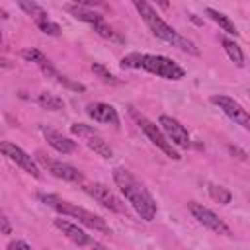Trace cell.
<instances>
[{
    "label": "cell",
    "instance_id": "obj_31",
    "mask_svg": "<svg viewBox=\"0 0 250 250\" xmlns=\"http://www.w3.org/2000/svg\"><path fill=\"white\" fill-rule=\"evenodd\" d=\"M92 250H104V246H100V244H94V248Z\"/></svg>",
    "mask_w": 250,
    "mask_h": 250
},
{
    "label": "cell",
    "instance_id": "obj_18",
    "mask_svg": "<svg viewBox=\"0 0 250 250\" xmlns=\"http://www.w3.org/2000/svg\"><path fill=\"white\" fill-rule=\"evenodd\" d=\"M221 45H223L225 53L229 55V59H230L238 68H242V66H244V55H242V49L238 47V43H236L234 39H230V37H221Z\"/></svg>",
    "mask_w": 250,
    "mask_h": 250
},
{
    "label": "cell",
    "instance_id": "obj_20",
    "mask_svg": "<svg viewBox=\"0 0 250 250\" xmlns=\"http://www.w3.org/2000/svg\"><path fill=\"white\" fill-rule=\"evenodd\" d=\"M207 191H209L211 199H213V201H217V203H221V205H227V203H230V201H232V193H230L227 188H223V186L209 184Z\"/></svg>",
    "mask_w": 250,
    "mask_h": 250
},
{
    "label": "cell",
    "instance_id": "obj_9",
    "mask_svg": "<svg viewBox=\"0 0 250 250\" xmlns=\"http://www.w3.org/2000/svg\"><path fill=\"white\" fill-rule=\"evenodd\" d=\"M0 150H2V154L8 156L14 164H18L23 172H27V174L33 176V178H41V170H39L37 162H35L23 148H20L18 145H14V143H10V141H2V143H0Z\"/></svg>",
    "mask_w": 250,
    "mask_h": 250
},
{
    "label": "cell",
    "instance_id": "obj_16",
    "mask_svg": "<svg viewBox=\"0 0 250 250\" xmlns=\"http://www.w3.org/2000/svg\"><path fill=\"white\" fill-rule=\"evenodd\" d=\"M64 10L70 12L76 20L86 21V23H90V25H98V23L104 21V16H102V14H98V12H94V10L86 8V6H82V4H78V2H76V4H66Z\"/></svg>",
    "mask_w": 250,
    "mask_h": 250
},
{
    "label": "cell",
    "instance_id": "obj_1",
    "mask_svg": "<svg viewBox=\"0 0 250 250\" xmlns=\"http://www.w3.org/2000/svg\"><path fill=\"white\" fill-rule=\"evenodd\" d=\"M113 182L117 184L119 191L125 195V199L131 203V207L137 211V215L150 223L156 217V201L150 195V191L145 188V184L135 178L127 168H113Z\"/></svg>",
    "mask_w": 250,
    "mask_h": 250
},
{
    "label": "cell",
    "instance_id": "obj_19",
    "mask_svg": "<svg viewBox=\"0 0 250 250\" xmlns=\"http://www.w3.org/2000/svg\"><path fill=\"white\" fill-rule=\"evenodd\" d=\"M37 104H39L41 107L49 109V111H61V109H64L62 98H59V96H55V94H47V92H43V94L37 96Z\"/></svg>",
    "mask_w": 250,
    "mask_h": 250
},
{
    "label": "cell",
    "instance_id": "obj_23",
    "mask_svg": "<svg viewBox=\"0 0 250 250\" xmlns=\"http://www.w3.org/2000/svg\"><path fill=\"white\" fill-rule=\"evenodd\" d=\"M92 72L102 80V82H105V84H121V80L117 78V76H113L104 64H100V62H94L92 64Z\"/></svg>",
    "mask_w": 250,
    "mask_h": 250
},
{
    "label": "cell",
    "instance_id": "obj_22",
    "mask_svg": "<svg viewBox=\"0 0 250 250\" xmlns=\"http://www.w3.org/2000/svg\"><path fill=\"white\" fill-rule=\"evenodd\" d=\"M18 6L27 14V16H31L33 18V21L35 20H41V18H47L49 14L39 6V4H35V2H25V0H18Z\"/></svg>",
    "mask_w": 250,
    "mask_h": 250
},
{
    "label": "cell",
    "instance_id": "obj_8",
    "mask_svg": "<svg viewBox=\"0 0 250 250\" xmlns=\"http://www.w3.org/2000/svg\"><path fill=\"white\" fill-rule=\"evenodd\" d=\"M211 104H215L227 117H230V119H232L234 123H238L242 129L250 131V113H248L238 102H234V100L229 98V96L215 94V96H211Z\"/></svg>",
    "mask_w": 250,
    "mask_h": 250
},
{
    "label": "cell",
    "instance_id": "obj_24",
    "mask_svg": "<svg viewBox=\"0 0 250 250\" xmlns=\"http://www.w3.org/2000/svg\"><path fill=\"white\" fill-rule=\"evenodd\" d=\"M35 25L39 27V31H43L45 35H61V25L59 23H55V21H51L49 20V16L47 18H41V20H35Z\"/></svg>",
    "mask_w": 250,
    "mask_h": 250
},
{
    "label": "cell",
    "instance_id": "obj_10",
    "mask_svg": "<svg viewBox=\"0 0 250 250\" xmlns=\"http://www.w3.org/2000/svg\"><path fill=\"white\" fill-rule=\"evenodd\" d=\"M37 162H39L43 168H47V172H49L51 176H55V178H59V180L74 182V184H78V182L84 180V176H82V172H80L78 168H74V166H70V164H66V162H62V160H53V158H49V156L37 152Z\"/></svg>",
    "mask_w": 250,
    "mask_h": 250
},
{
    "label": "cell",
    "instance_id": "obj_7",
    "mask_svg": "<svg viewBox=\"0 0 250 250\" xmlns=\"http://www.w3.org/2000/svg\"><path fill=\"white\" fill-rule=\"evenodd\" d=\"M90 197H94L102 207L113 211V213H119V215H125L127 209H125V203H121V199L105 186V184H100V182H94V184H84L82 188Z\"/></svg>",
    "mask_w": 250,
    "mask_h": 250
},
{
    "label": "cell",
    "instance_id": "obj_26",
    "mask_svg": "<svg viewBox=\"0 0 250 250\" xmlns=\"http://www.w3.org/2000/svg\"><path fill=\"white\" fill-rule=\"evenodd\" d=\"M94 31L100 35V37H104V39H113V41H121V37L117 35V31L111 27V25H107L105 21H102V23H98V25H94Z\"/></svg>",
    "mask_w": 250,
    "mask_h": 250
},
{
    "label": "cell",
    "instance_id": "obj_2",
    "mask_svg": "<svg viewBox=\"0 0 250 250\" xmlns=\"http://www.w3.org/2000/svg\"><path fill=\"white\" fill-rule=\"evenodd\" d=\"M133 6L137 8V12L141 14V18L145 20V23L148 25V29L152 31L154 37L166 41V43L172 45V47H178V49L184 51V53H189V55H195V57L199 55L197 45H195L191 39H188V37H184L182 33H178L174 27H170V25L158 16V12H156L148 2H145V0H135Z\"/></svg>",
    "mask_w": 250,
    "mask_h": 250
},
{
    "label": "cell",
    "instance_id": "obj_30",
    "mask_svg": "<svg viewBox=\"0 0 250 250\" xmlns=\"http://www.w3.org/2000/svg\"><path fill=\"white\" fill-rule=\"evenodd\" d=\"M0 223H2V234H10V232H12V229H10V223H8L6 215H2V217H0Z\"/></svg>",
    "mask_w": 250,
    "mask_h": 250
},
{
    "label": "cell",
    "instance_id": "obj_21",
    "mask_svg": "<svg viewBox=\"0 0 250 250\" xmlns=\"http://www.w3.org/2000/svg\"><path fill=\"white\" fill-rule=\"evenodd\" d=\"M51 78H53L55 82H59L61 86H64V88L72 90V92H86V86H84V84H80V82H76V80H72V78H68V76L61 74L59 70H55V72L51 74Z\"/></svg>",
    "mask_w": 250,
    "mask_h": 250
},
{
    "label": "cell",
    "instance_id": "obj_5",
    "mask_svg": "<svg viewBox=\"0 0 250 250\" xmlns=\"http://www.w3.org/2000/svg\"><path fill=\"white\" fill-rule=\"evenodd\" d=\"M141 68L166 80H180L186 76V70L164 55H143Z\"/></svg>",
    "mask_w": 250,
    "mask_h": 250
},
{
    "label": "cell",
    "instance_id": "obj_11",
    "mask_svg": "<svg viewBox=\"0 0 250 250\" xmlns=\"http://www.w3.org/2000/svg\"><path fill=\"white\" fill-rule=\"evenodd\" d=\"M158 127L164 131V135L168 137V141H170L172 145H176V146H180V148H189V146H191V137H189L188 129H186L178 119H174V117L162 113V115L158 117Z\"/></svg>",
    "mask_w": 250,
    "mask_h": 250
},
{
    "label": "cell",
    "instance_id": "obj_25",
    "mask_svg": "<svg viewBox=\"0 0 250 250\" xmlns=\"http://www.w3.org/2000/svg\"><path fill=\"white\" fill-rule=\"evenodd\" d=\"M20 55H21V59H25L27 62H35L37 66H41L43 62H47V61H49V59H47L41 51H37V49H23Z\"/></svg>",
    "mask_w": 250,
    "mask_h": 250
},
{
    "label": "cell",
    "instance_id": "obj_12",
    "mask_svg": "<svg viewBox=\"0 0 250 250\" xmlns=\"http://www.w3.org/2000/svg\"><path fill=\"white\" fill-rule=\"evenodd\" d=\"M70 131H72L74 135H78V137H84L88 148L94 150L96 154H100L102 158H111V156H113L111 146L107 145V141H104V137H100V135L94 131V127L84 125V123H74V125H70Z\"/></svg>",
    "mask_w": 250,
    "mask_h": 250
},
{
    "label": "cell",
    "instance_id": "obj_28",
    "mask_svg": "<svg viewBox=\"0 0 250 250\" xmlns=\"http://www.w3.org/2000/svg\"><path fill=\"white\" fill-rule=\"evenodd\" d=\"M6 250H33V248L27 242H23V240H10Z\"/></svg>",
    "mask_w": 250,
    "mask_h": 250
},
{
    "label": "cell",
    "instance_id": "obj_27",
    "mask_svg": "<svg viewBox=\"0 0 250 250\" xmlns=\"http://www.w3.org/2000/svg\"><path fill=\"white\" fill-rule=\"evenodd\" d=\"M143 53H129L121 59V68H141Z\"/></svg>",
    "mask_w": 250,
    "mask_h": 250
},
{
    "label": "cell",
    "instance_id": "obj_4",
    "mask_svg": "<svg viewBox=\"0 0 250 250\" xmlns=\"http://www.w3.org/2000/svg\"><path fill=\"white\" fill-rule=\"evenodd\" d=\"M129 115L135 119V123L139 125V129L150 139V143L156 145V148H160L168 158H172V160H180V158H182V156L174 150L172 143L168 141V137L164 135V131H162L156 123H152L148 117H145L143 113H139V111H137L135 107H131V105H129Z\"/></svg>",
    "mask_w": 250,
    "mask_h": 250
},
{
    "label": "cell",
    "instance_id": "obj_15",
    "mask_svg": "<svg viewBox=\"0 0 250 250\" xmlns=\"http://www.w3.org/2000/svg\"><path fill=\"white\" fill-rule=\"evenodd\" d=\"M55 227L68 238V240H72L74 244H78V246H86V244H90L92 242V238L78 227V225H74V223H70V221H66V219H55Z\"/></svg>",
    "mask_w": 250,
    "mask_h": 250
},
{
    "label": "cell",
    "instance_id": "obj_13",
    "mask_svg": "<svg viewBox=\"0 0 250 250\" xmlns=\"http://www.w3.org/2000/svg\"><path fill=\"white\" fill-rule=\"evenodd\" d=\"M86 113L98 121V123H109L113 127H119V115H117V109L109 104H104V102H92L88 104L86 107Z\"/></svg>",
    "mask_w": 250,
    "mask_h": 250
},
{
    "label": "cell",
    "instance_id": "obj_17",
    "mask_svg": "<svg viewBox=\"0 0 250 250\" xmlns=\"http://www.w3.org/2000/svg\"><path fill=\"white\" fill-rule=\"evenodd\" d=\"M205 14L223 29V31H227V33H230V35H238V29H236V25L230 21V18L229 16H225L223 12H219V10H215V8H205Z\"/></svg>",
    "mask_w": 250,
    "mask_h": 250
},
{
    "label": "cell",
    "instance_id": "obj_6",
    "mask_svg": "<svg viewBox=\"0 0 250 250\" xmlns=\"http://www.w3.org/2000/svg\"><path fill=\"white\" fill-rule=\"evenodd\" d=\"M188 209L189 213L193 215V219H197V223H201L203 227H207L209 230H213L215 234H223V236H232V230L230 227L219 219V215L215 211H211L209 207H205L203 203H197V201H189L188 203Z\"/></svg>",
    "mask_w": 250,
    "mask_h": 250
},
{
    "label": "cell",
    "instance_id": "obj_29",
    "mask_svg": "<svg viewBox=\"0 0 250 250\" xmlns=\"http://www.w3.org/2000/svg\"><path fill=\"white\" fill-rule=\"evenodd\" d=\"M229 150H230V154H236V158H240V160H246V152H242L240 148H236V146L229 145Z\"/></svg>",
    "mask_w": 250,
    "mask_h": 250
},
{
    "label": "cell",
    "instance_id": "obj_3",
    "mask_svg": "<svg viewBox=\"0 0 250 250\" xmlns=\"http://www.w3.org/2000/svg\"><path fill=\"white\" fill-rule=\"evenodd\" d=\"M39 199H41L43 203H47L49 207H53L57 213L64 215V217L78 219V223H82V225H86V227H90V229H94V230H98V232L111 234L107 223H105L102 217L94 215L92 211H88V209H84V207H78L76 203L64 201V199L57 197V195H39Z\"/></svg>",
    "mask_w": 250,
    "mask_h": 250
},
{
    "label": "cell",
    "instance_id": "obj_14",
    "mask_svg": "<svg viewBox=\"0 0 250 250\" xmlns=\"http://www.w3.org/2000/svg\"><path fill=\"white\" fill-rule=\"evenodd\" d=\"M41 133H43V137H45V141L49 143V146H53L57 152H61V154H70V152H74L76 150V141H72V139H68V137H64L62 133H59V131H53V129H47V127H41Z\"/></svg>",
    "mask_w": 250,
    "mask_h": 250
}]
</instances>
